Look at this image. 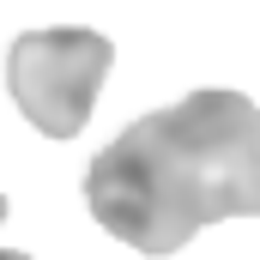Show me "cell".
<instances>
[{
	"label": "cell",
	"instance_id": "3",
	"mask_svg": "<svg viewBox=\"0 0 260 260\" xmlns=\"http://www.w3.org/2000/svg\"><path fill=\"white\" fill-rule=\"evenodd\" d=\"M0 260H30V254H24V248H0Z\"/></svg>",
	"mask_w": 260,
	"mask_h": 260
},
{
	"label": "cell",
	"instance_id": "4",
	"mask_svg": "<svg viewBox=\"0 0 260 260\" xmlns=\"http://www.w3.org/2000/svg\"><path fill=\"white\" fill-rule=\"evenodd\" d=\"M0 224H6V194H0Z\"/></svg>",
	"mask_w": 260,
	"mask_h": 260
},
{
	"label": "cell",
	"instance_id": "2",
	"mask_svg": "<svg viewBox=\"0 0 260 260\" xmlns=\"http://www.w3.org/2000/svg\"><path fill=\"white\" fill-rule=\"evenodd\" d=\"M109 67H115V43L85 24L24 30L6 49V91L43 139H73L91 121Z\"/></svg>",
	"mask_w": 260,
	"mask_h": 260
},
{
	"label": "cell",
	"instance_id": "1",
	"mask_svg": "<svg viewBox=\"0 0 260 260\" xmlns=\"http://www.w3.org/2000/svg\"><path fill=\"white\" fill-rule=\"evenodd\" d=\"M91 218L139 254H176L260 206V115L242 91H194L139 115L85 170Z\"/></svg>",
	"mask_w": 260,
	"mask_h": 260
}]
</instances>
